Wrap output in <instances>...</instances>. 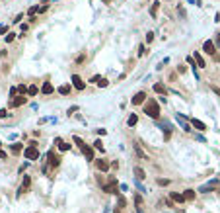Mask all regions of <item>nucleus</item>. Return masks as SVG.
Returning <instances> with one entry per match:
<instances>
[{"label": "nucleus", "mask_w": 220, "mask_h": 213, "mask_svg": "<svg viewBox=\"0 0 220 213\" xmlns=\"http://www.w3.org/2000/svg\"><path fill=\"white\" fill-rule=\"evenodd\" d=\"M144 114H146L148 118H154V119L160 118V106H158L156 100H148V102H146V106H144Z\"/></svg>", "instance_id": "f257e3e1"}, {"label": "nucleus", "mask_w": 220, "mask_h": 213, "mask_svg": "<svg viewBox=\"0 0 220 213\" xmlns=\"http://www.w3.org/2000/svg\"><path fill=\"white\" fill-rule=\"evenodd\" d=\"M23 157H26L27 160H37V158H39V151H37V143L35 141H31V143L27 145V149L23 151Z\"/></svg>", "instance_id": "f03ea898"}, {"label": "nucleus", "mask_w": 220, "mask_h": 213, "mask_svg": "<svg viewBox=\"0 0 220 213\" xmlns=\"http://www.w3.org/2000/svg\"><path fill=\"white\" fill-rule=\"evenodd\" d=\"M218 180H210V182H206V184H203L201 188H199V192L201 194H209V192H212V190H216V186H218Z\"/></svg>", "instance_id": "7ed1b4c3"}, {"label": "nucleus", "mask_w": 220, "mask_h": 213, "mask_svg": "<svg viewBox=\"0 0 220 213\" xmlns=\"http://www.w3.org/2000/svg\"><path fill=\"white\" fill-rule=\"evenodd\" d=\"M105 192H111V194H119V184L115 180V176H109V186L103 188Z\"/></svg>", "instance_id": "20e7f679"}, {"label": "nucleus", "mask_w": 220, "mask_h": 213, "mask_svg": "<svg viewBox=\"0 0 220 213\" xmlns=\"http://www.w3.org/2000/svg\"><path fill=\"white\" fill-rule=\"evenodd\" d=\"M29 186H31V176H23V180H22V186H20V190H18V195L26 194V192L29 190Z\"/></svg>", "instance_id": "39448f33"}, {"label": "nucleus", "mask_w": 220, "mask_h": 213, "mask_svg": "<svg viewBox=\"0 0 220 213\" xmlns=\"http://www.w3.org/2000/svg\"><path fill=\"white\" fill-rule=\"evenodd\" d=\"M72 86H74L76 90H84V88H86V82L82 80L78 74H74V76H72Z\"/></svg>", "instance_id": "423d86ee"}, {"label": "nucleus", "mask_w": 220, "mask_h": 213, "mask_svg": "<svg viewBox=\"0 0 220 213\" xmlns=\"http://www.w3.org/2000/svg\"><path fill=\"white\" fill-rule=\"evenodd\" d=\"M203 49H205L209 55H214V53H216V45H214V41H210V39L203 43Z\"/></svg>", "instance_id": "0eeeda50"}, {"label": "nucleus", "mask_w": 220, "mask_h": 213, "mask_svg": "<svg viewBox=\"0 0 220 213\" xmlns=\"http://www.w3.org/2000/svg\"><path fill=\"white\" fill-rule=\"evenodd\" d=\"M95 166H98V170H101V172H107V170H109V162L103 160V158H95Z\"/></svg>", "instance_id": "6e6552de"}, {"label": "nucleus", "mask_w": 220, "mask_h": 213, "mask_svg": "<svg viewBox=\"0 0 220 213\" xmlns=\"http://www.w3.org/2000/svg\"><path fill=\"white\" fill-rule=\"evenodd\" d=\"M27 100L23 98V96H18V98H14V100H10V108H20V106H23Z\"/></svg>", "instance_id": "1a4fd4ad"}, {"label": "nucleus", "mask_w": 220, "mask_h": 213, "mask_svg": "<svg viewBox=\"0 0 220 213\" xmlns=\"http://www.w3.org/2000/svg\"><path fill=\"white\" fill-rule=\"evenodd\" d=\"M175 119L179 121V125H181V127H183V131H191V125H189V123L183 119V115H181V114H177V115H175Z\"/></svg>", "instance_id": "9d476101"}, {"label": "nucleus", "mask_w": 220, "mask_h": 213, "mask_svg": "<svg viewBox=\"0 0 220 213\" xmlns=\"http://www.w3.org/2000/svg\"><path fill=\"white\" fill-rule=\"evenodd\" d=\"M144 98H146V94H144V92H136L135 98H132V104H135V106H138V104L144 102Z\"/></svg>", "instance_id": "9b49d317"}, {"label": "nucleus", "mask_w": 220, "mask_h": 213, "mask_svg": "<svg viewBox=\"0 0 220 213\" xmlns=\"http://www.w3.org/2000/svg\"><path fill=\"white\" fill-rule=\"evenodd\" d=\"M191 125H193L195 129H199V131H205L206 129V125L201 121V119H191Z\"/></svg>", "instance_id": "f8f14e48"}, {"label": "nucleus", "mask_w": 220, "mask_h": 213, "mask_svg": "<svg viewBox=\"0 0 220 213\" xmlns=\"http://www.w3.org/2000/svg\"><path fill=\"white\" fill-rule=\"evenodd\" d=\"M193 59H195V63H197V66H201V69H205V66H206V63H205V59L201 57V53H195Z\"/></svg>", "instance_id": "ddd939ff"}, {"label": "nucleus", "mask_w": 220, "mask_h": 213, "mask_svg": "<svg viewBox=\"0 0 220 213\" xmlns=\"http://www.w3.org/2000/svg\"><path fill=\"white\" fill-rule=\"evenodd\" d=\"M82 151H84V157L88 158V160H95V158H94V149H92V147H88V145H86Z\"/></svg>", "instance_id": "4468645a"}, {"label": "nucleus", "mask_w": 220, "mask_h": 213, "mask_svg": "<svg viewBox=\"0 0 220 213\" xmlns=\"http://www.w3.org/2000/svg\"><path fill=\"white\" fill-rule=\"evenodd\" d=\"M172 199L175 203H183L185 202V195L183 194H177V192H172Z\"/></svg>", "instance_id": "2eb2a0df"}, {"label": "nucleus", "mask_w": 220, "mask_h": 213, "mask_svg": "<svg viewBox=\"0 0 220 213\" xmlns=\"http://www.w3.org/2000/svg\"><path fill=\"white\" fill-rule=\"evenodd\" d=\"M55 143H57V147H59L60 151H68V149H70V145H68V143H64L63 139H55Z\"/></svg>", "instance_id": "dca6fc26"}, {"label": "nucleus", "mask_w": 220, "mask_h": 213, "mask_svg": "<svg viewBox=\"0 0 220 213\" xmlns=\"http://www.w3.org/2000/svg\"><path fill=\"white\" fill-rule=\"evenodd\" d=\"M154 92H158V94H168V88H166L164 84H160V82H156V84H154Z\"/></svg>", "instance_id": "f3484780"}, {"label": "nucleus", "mask_w": 220, "mask_h": 213, "mask_svg": "<svg viewBox=\"0 0 220 213\" xmlns=\"http://www.w3.org/2000/svg\"><path fill=\"white\" fill-rule=\"evenodd\" d=\"M129 127H135V125L136 123H138V115H136V114H131V115H129Z\"/></svg>", "instance_id": "a211bd4d"}, {"label": "nucleus", "mask_w": 220, "mask_h": 213, "mask_svg": "<svg viewBox=\"0 0 220 213\" xmlns=\"http://www.w3.org/2000/svg\"><path fill=\"white\" fill-rule=\"evenodd\" d=\"M41 90H43V94H53V90H55V88H53V84H51V82H45V84H43V88H41Z\"/></svg>", "instance_id": "6ab92c4d"}, {"label": "nucleus", "mask_w": 220, "mask_h": 213, "mask_svg": "<svg viewBox=\"0 0 220 213\" xmlns=\"http://www.w3.org/2000/svg\"><path fill=\"white\" fill-rule=\"evenodd\" d=\"M10 149H12V153H14V154H20V153H22V143H14V145H10Z\"/></svg>", "instance_id": "aec40b11"}, {"label": "nucleus", "mask_w": 220, "mask_h": 213, "mask_svg": "<svg viewBox=\"0 0 220 213\" xmlns=\"http://www.w3.org/2000/svg\"><path fill=\"white\" fill-rule=\"evenodd\" d=\"M135 176H136V178H140V180H142V178H146V174H144V170L140 168V166H135Z\"/></svg>", "instance_id": "412c9836"}, {"label": "nucleus", "mask_w": 220, "mask_h": 213, "mask_svg": "<svg viewBox=\"0 0 220 213\" xmlns=\"http://www.w3.org/2000/svg\"><path fill=\"white\" fill-rule=\"evenodd\" d=\"M158 10H160V4H158V2H154V4H152V6H150V16H154V18H156Z\"/></svg>", "instance_id": "4be33fe9"}, {"label": "nucleus", "mask_w": 220, "mask_h": 213, "mask_svg": "<svg viewBox=\"0 0 220 213\" xmlns=\"http://www.w3.org/2000/svg\"><path fill=\"white\" fill-rule=\"evenodd\" d=\"M183 195H185V199H189V202H191V199H195V192L193 190H185Z\"/></svg>", "instance_id": "5701e85b"}, {"label": "nucleus", "mask_w": 220, "mask_h": 213, "mask_svg": "<svg viewBox=\"0 0 220 213\" xmlns=\"http://www.w3.org/2000/svg\"><path fill=\"white\" fill-rule=\"evenodd\" d=\"M37 92H39V90H37V86H27V94H29V96H35L37 94Z\"/></svg>", "instance_id": "b1692460"}, {"label": "nucleus", "mask_w": 220, "mask_h": 213, "mask_svg": "<svg viewBox=\"0 0 220 213\" xmlns=\"http://www.w3.org/2000/svg\"><path fill=\"white\" fill-rule=\"evenodd\" d=\"M74 143H76V145H78V147H80V149H84V147H86V143H84V141L80 139V137H74Z\"/></svg>", "instance_id": "393cba45"}, {"label": "nucleus", "mask_w": 220, "mask_h": 213, "mask_svg": "<svg viewBox=\"0 0 220 213\" xmlns=\"http://www.w3.org/2000/svg\"><path fill=\"white\" fill-rule=\"evenodd\" d=\"M94 145H95V149H98V151H101V153H103V151H105V147H103V143H101V141H99V139H98V141H95V143H94Z\"/></svg>", "instance_id": "a878e982"}, {"label": "nucleus", "mask_w": 220, "mask_h": 213, "mask_svg": "<svg viewBox=\"0 0 220 213\" xmlns=\"http://www.w3.org/2000/svg\"><path fill=\"white\" fill-rule=\"evenodd\" d=\"M146 41H148V43H152V41H154V31H148L146 33Z\"/></svg>", "instance_id": "bb28decb"}, {"label": "nucleus", "mask_w": 220, "mask_h": 213, "mask_svg": "<svg viewBox=\"0 0 220 213\" xmlns=\"http://www.w3.org/2000/svg\"><path fill=\"white\" fill-rule=\"evenodd\" d=\"M168 184H169L168 178H160V180H158V186H168Z\"/></svg>", "instance_id": "cd10ccee"}, {"label": "nucleus", "mask_w": 220, "mask_h": 213, "mask_svg": "<svg viewBox=\"0 0 220 213\" xmlns=\"http://www.w3.org/2000/svg\"><path fill=\"white\" fill-rule=\"evenodd\" d=\"M59 92H60V94H68V92H70V86H60Z\"/></svg>", "instance_id": "c85d7f7f"}, {"label": "nucleus", "mask_w": 220, "mask_h": 213, "mask_svg": "<svg viewBox=\"0 0 220 213\" xmlns=\"http://www.w3.org/2000/svg\"><path fill=\"white\" fill-rule=\"evenodd\" d=\"M99 80H101V76H99V74H95V76L90 78V82H92V84H94V82H98V84H99Z\"/></svg>", "instance_id": "c756f323"}, {"label": "nucleus", "mask_w": 220, "mask_h": 213, "mask_svg": "<svg viewBox=\"0 0 220 213\" xmlns=\"http://www.w3.org/2000/svg\"><path fill=\"white\" fill-rule=\"evenodd\" d=\"M37 12H39V8H37V6H31L27 14H29V16H33V14H37Z\"/></svg>", "instance_id": "7c9ffc66"}, {"label": "nucleus", "mask_w": 220, "mask_h": 213, "mask_svg": "<svg viewBox=\"0 0 220 213\" xmlns=\"http://www.w3.org/2000/svg\"><path fill=\"white\" fill-rule=\"evenodd\" d=\"M187 63H189L191 66H193V69H197V63H195V59H193V57H187Z\"/></svg>", "instance_id": "2f4dec72"}, {"label": "nucleus", "mask_w": 220, "mask_h": 213, "mask_svg": "<svg viewBox=\"0 0 220 213\" xmlns=\"http://www.w3.org/2000/svg\"><path fill=\"white\" fill-rule=\"evenodd\" d=\"M18 92H20V94H26V92H27V86L20 84V86H18Z\"/></svg>", "instance_id": "473e14b6"}, {"label": "nucleus", "mask_w": 220, "mask_h": 213, "mask_svg": "<svg viewBox=\"0 0 220 213\" xmlns=\"http://www.w3.org/2000/svg\"><path fill=\"white\" fill-rule=\"evenodd\" d=\"M14 37H16V33H8V35H6V41L10 43V41H14Z\"/></svg>", "instance_id": "72a5a7b5"}, {"label": "nucleus", "mask_w": 220, "mask_h": 213, "mask_svg": "<svg viewBox=\"0 0 220 213\" xmlns=\"http://www.w3.org/2000/svg\"><path fill=\"white\" fill-rule=\"evenodd\" d=\"M107 84H109V82H107V80H105V78H101V80H99V86H101V88H105V86H107Z\"/></svg>", "instance_id": "f704fd0d"}, {"label": "nucleus", "mask_w": 220, "mask_h": 213, "mask_svg": "<svg viewBox=\"0 0 220 213\" xmlns=\"http://www.w3.org/2000/svg\"><path fill=\"white\" fill-rule=\"evenodd\" d=\"M119 192H127V184H119Z\"/></svg>", "instance_id": "c9c22d12"}, {"label": "nucleus", "mask_w": 220, "mask_h": 213, "mask_svg": "<svg viewBox=\"0 0 220 213\" xmlns=\"http://www.w3.org/2000/svg\"><path fill=\"white\" fill-rule=\"evenodd\" d=\"M136 153H138L140 157H144V158H146V154H144V151H142V149H140V147H136Z\"/></svg>", "instance_id": "e433bc0d"}, {"label": "nucleus", "mask_w": 220, "mask_h": 213, "mask_svg": "<svg viewBox=\"0 0 220 213\" xmlns=\"http://www.w3.org/2000/svg\"><path fill=\"white\" fill-rule=\"evenodd\" d=\"M6 115H8V111H6V110H0V118H6Z\"/></svg>", "instance_id": "4c0bfd02"}, {"label": "nucleus", "mask_w": 220, "mask_h": 213, "mask_svg": "<svg viewBox=\"0 0 220 213\" xmlns=\"http://www.w3.org/2000/svg\"><path fill=\"white\" fill-rule=\"evenodd\" d=\"M0 158H6V153H4L2 149H0Z\"/></svg>", "instance_id": "58836bf2"}, {"label": "nucleus", "mask_w": 220, "mask_h": 213, "mask_svg": "<svg viewBox=\"0 0 220 213\" xmlns=\"http://www.w3.org/2000/svg\"><path fill=\"white\" fill-rule=\"evenodd\" d=\"M212 90H214V92H216V94L220 96V88H216V86H212Z\"/></svg>", "instance_id": "ea45409f"}, {"label": "nucleus", "mask_w": 220, "mask_h": 213, "mask_svg": "<svg viewBox=\"0 0 220 213\" xmlns=\"http://www.w3.org/2000/svg\"><path fill=\"white\" fill-rule=\"evenodd\" d=\"M216 43H218V47H220V33L216 35Z\"/></svg>", "instance_id": "a19ab883"}]
</instances>
